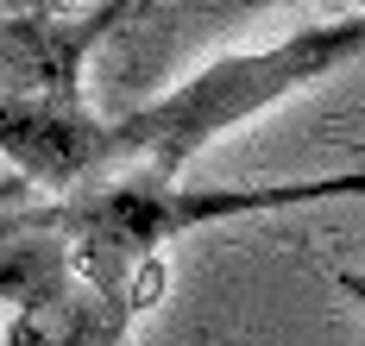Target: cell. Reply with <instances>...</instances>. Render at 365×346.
<instances>
[{
  "label": "cell",
  "mask_w": 365,
  "mask_h": 346,
  "mask_svg": "<svg viewBox=\"0 0 365 346\" xmlns=\"http://www.w3.org/2000/svg\"><path fill=\"white\" fill-rule=\"evenodd\" d=\"M353 57H365V0L353 13H334L315 26H296L290 38L264 44V51H233L202 63L195 76H182L177 88L151 95L145 108L108 120V170H133V177H164L177 183L215 139L240 132L246 120L271 114L277 101H290L302 88L328 82L334 70H346Z\"/></svg>",
  "instance_id": "obj_2"
},
{
  "label": "cell",
  "mask_w": 365,
  "mask_h": 346,
  "mask_svg": "<svg viewBox=\"0 0 365 346\" xmlns=\"http://www.w3.org/2000/svg\"><path fill=\"white\" fill-rule=\"evenodd\" d=\"M133 315L108 296H95L88 283H70L63 296L38 308H13L6 346H126Z\"/></svg>",
  "instance_id": "obj_5"
},
{
  "label": "cell",
  "mask_w": 365,
  "mask_h": 346,
  "mask_svg": "<svg viewBox=\"0 0 365 346\" xmlns=\"http://www.w3.org/2000/svg\"><path fill=\"white\" fill-rule=\"evenodd\" d=\"M70 277V246L51 227L44 208H19L0 214V303L6 308H38L51 296H63Z\"/></svg>",
  "instance_id": "obj_4"
},
{
  "label": "cell",
  "mask_w": 365,
  "mask_h": 346,
  "mask_svg": "<svg viewBox=\"0 0 365 346\" xmlns=\"http://www.w3.org/2000/svg\"><path fill=\"white\" fill-rule=\"evenodd\" d=\"M365 195V170L346 177H290V183H258V189H189L164 177L113 170L82 189L57 195L44 214L70 246V277L95 296L120 303L126 315H145L164 296V252L195 227L220 221H252V214H290L315 201Z\"/></svg>",
  "instance_id": "obj_1"
},
{
  "label": "cell",
  "mask_w": 365,
  "mask_h": 346,
  "mask_svg": "<svg viewBox=\"0 0 365 346\" xmlns=\"http://www.w3.org/2000/svg\"><path fill=\"white\" fill-rule=\"evenodd\" d=\"M334 283H340V290H346V296H353V303H359V315H365V271H334Z\"/></svg>",
  "instance_id": "obj_6"
},
{
  "label": "cell",
  "mask_w": 365,
  "mask_h": 346,
  "mask_svg": "<svg viewBox=\"0 0 365 346\" xmlns=\"http://www.w3.org/2000/svg\"><path fill=\"white\" fill-rule=\"evenodd\" d=\"M6 13H57V0H0Z\"/></svg>",
  "instance_id": "obj_7"
},
{
  "label": "cell",
  "mask_w": 365,
  "mask_h": 346,
  "mask_svg": "<svg viewBox=\"0 0 365 346\" xmlns=\"http://www.w3.org/2000/svg\"><path fill=\"white\" fill-rule=\"evenodd\" d=\"M0 164L70 195L108 170V120L88 114L82 95H0Z\"/></svg>",
  "instance_id": "obj_3"
}]
</instances>
